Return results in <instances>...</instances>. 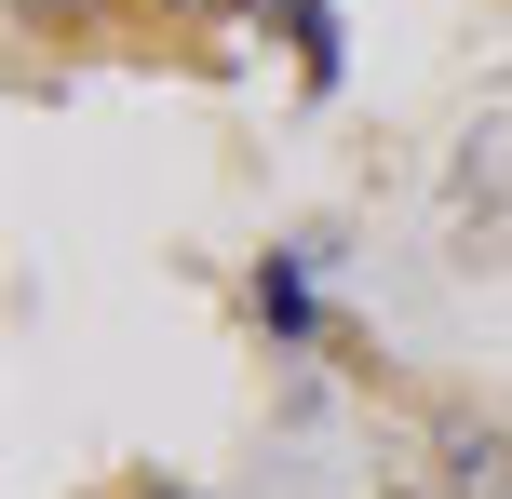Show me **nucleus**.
<instances>
[{
	"instance_id": "nucleus-2",
	"label": "nucleus",
	"mask_w": 512,
	"mask_h": 499,
	"mask_svg": "<svg viewBox=\"0 0 512 499\" xmlns=\"http://www.w3.org/2000/svg\"><path fill=\"white\" fill-rule=\"evenodd\" d=\"M14 14H81V0H14Z\"/></svg>"
},
{
	"instance_id": "nucleus-3",
	"label": "nucleus",
	"mask_w": 512,
	"mask_h": 499,
	"mask_svg": "<svg viewBox=\"0 0 512 499\" xmlns=\"http://www.w3.org/2000/svg\"><path fill=\"white\" fill-rule=\"evenodd\" d=\"M189 14H243V0H189Z\"/></svg>"
},
{
	"instance_id": "nucleus-1",
	"label": "nucleus",
	"mask_w": 512,
	"mask_h": 499,
	"mask_svg": "<svg viewBox=\"0 0 512 499\" xmlns=\"http://www.w3.org/2000/svg\"><path fill=\"white\" fill-rule=\"evenodd\" d=\"M445 473H459L472 499H512V446H499V432H459V446H445Z\"/></svg>"
}]
</instances>
